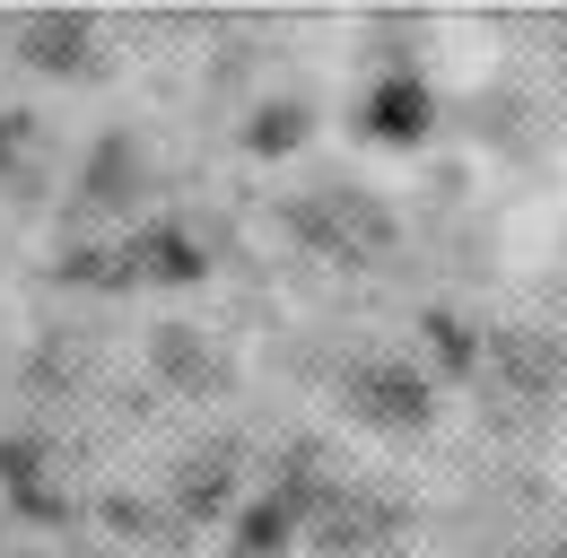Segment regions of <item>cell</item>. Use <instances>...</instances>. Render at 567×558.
Returning <instances> with one entry per match:
<instances>
[{
	"instance_id": "obj_1",
	"label": "cell",
	"mask_w": 567,
	"mask_h": 558,
	"mask_svg": "<svg viewBox=\"0 0 567 558\" xmlns=\"http://www.w3.org/2000/svg\"><path fill=\"white\" fill-rule=\"evenodd\" d=\"M288 227L306 236V245H323V254H384L393 245V209L375 202V193H306V202H288Z\"/></svg>"
},
{
	"instance_id": "obj_2",
	"label": "cell",
	"mask_w": 567,
	"mask_h": 558,
	"mask_svg": "<svg viewBox=\"0 0 567 558\" xmlns=\"http://www.w3.org/2000/svg\"><path fill=\"white\" fill-rule=\"evenodd\" d=\"M18 53H27V70L79 79V70H96V18L87 9H27L18 18Z\"/></svg>"
},
{
	"instance_id": "obj_3",
	"label": "cell",
	"mask_w": 567,
	"mask_h": 558,
	"mask_svg": "<svg viewBox=\"0 0 567 558\" xmlns=\"http://www.w3.org/2000/svg\"><path fill=\"white\" fill-rule=\"evenodd\" d=\"M350 411L367 427H427V375L402 358H367L350 375Z\"/></svg>"
},
{
	"instance_id": "obj_4",
	"label": "cell",
	"mask_w": 567,
	"mask_h": 558,
	"mask_svg": "<svg viewBox=\"0 0 567 558\" xmlns=\"http://www.w3.org/2000/svg\"><path fill=\"white\" fill-rule=\"evenodd\" d=\"M141 184H148L141 140L105 132L96 148H87V184H79V202H87V209H132V202H141Z\"/></svg>"
},
{
	"instance_id": "obj_5",
	"label": "cell",
	"mask_w": 567,
	"mask_h": 558,
	"mask_svg": "<svg viewBox=\"0 0 567 558\" xmlns=\"http://www.w3.org/2000/svg\"><path fill=\"white\" fill-rule=\"evenodd\" d=\"M427 123H436V105H427L420 70H384L375 96H367V132L384 148H411V140H427Z\"/></svg>"
},
{
	"instance_id": "obj_6",
	"label": "cell",
	"mask_w": 567,
	"mask_h": 558,
	"mask_svg": "<svg viewBox=\"0 0 567 558\" xmlns=\"http://www.w3.org/2000/svg\"><path fill=\"white\" fill-rule=\"evenodd\" d=\"M148 358H157V375L184 384V393H218V384H227V358H218L202 332H184V323H166V332L148 341Z\"/></svg>"
},
{
	"instance_id": "obj_7",
	"label": "cell",
	"mask_w": 567,
	"mask_h": 558,
	"mask_svg": "<svg viewBox=\"0 0 567 558\" xmlns=\"http://www.w3.org/2000/svg\"><path fill=\"white\" fill-rule=\"evenodd\" d=\"M497 366H506L515 393H550V384H559V349L533 341V332H506V341H497Z\"/></svg>"
},
{
	"instance_id": "obj_8",
	"label": "cell",
	"mask_w": 567,
	"mask_h": 558,
	"mask_svg": "<svg viewBox=\"0 0 567 558\" xmlns=\"http://www.w3.org/2000/svg\"><path fill=\"white\" fill-rule=\"evenodd\" d=\"M297 140H306V105H297V96L254 105V123H245V148H254V157H280V148H297Z\"/></svg>"
},
{
	"instance_id": "obj_9",
	"label": "cell",
	"mask_w": 567,
	"mask_h": 558,
	"mask_svg": "<svg viewBox=\"0 0 567 558\" xmlns=\"http://www.w3.org/2000/svg\"><path fill=\"white\" fill-rule=\"evenodd\" d=\"M175 497H184L193 515H218V506H227V454H193V463L175 472Z\"/></svg>"
},
{
	"instance_id": "obj_10",
	"label": "cell",
	"mask_w": 567,
	"mask_h": 558,
	"mask_svg": "<svg viewBox=\"0 0 567 558\" xmlns=\"http://www.w3.org/2000/svg\"><path fill=\"white\" fill-rule=\"evenodd\" d=\"M427 358H436V375H472L481 366V332L472 323H454V314H427Z\"/></svg>"
},
{
	"instance_id": "obj_11",
	"label": "cell",
	"mask_w": 567,
	"mask_h": 558,
	"mask_svg": "<svg viewBox=\"0 0 567 558\" xmlns=\"http://www.w3.org/2000/svg\"><path fill=\"white\" fill-rule=\"evenodd\" d=\"M236 558H288V515H280V506H245Z\"/></svg>"
}]
</instances>
